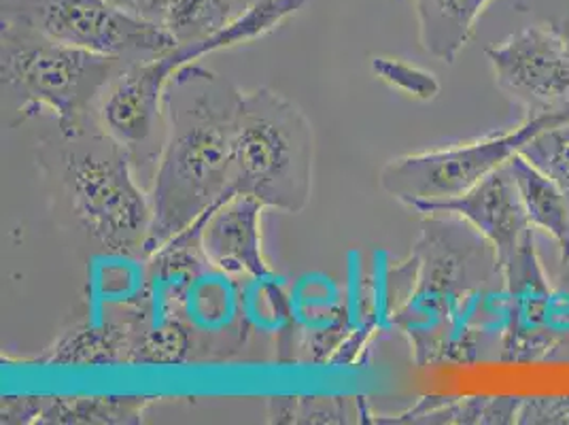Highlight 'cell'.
<instances>
[{"instance_id":"obj_1","label":"cell","mask_w":569,"mask_h":425,"mask_svg":"<svg viewBox=\"0 0 569 425\" xmlns=\"http://www.w3.org/2000/svg\"><path fill=\"white\" fill-rule=\"evenodd\" d=\"M242 92L219 72L186 65L164 90V137L151 181L144 256L183 237L228 191Z\"/></svg>"},{"instance_id":"obj_2","label":"cell","mask_w":569,"mask_h":425,"mask_svg":"<svg viewBox=\"0 0 569 425\" xmlns=\"http://www.w3.org/2000/svg\"><path fill=\"white\" fill-rule=\"evenodd\" d=\"M307 2L256 0L209 37L177 43L162 56L126 65L98 102V128L130 151L139 170L156 166L164 137V90L172 72L207 53L258 41L300 13Z\"/></svg>"},{"instance_id":"obj_3","label":"cell","mask_w":569,"mask_h":425,"mask_svg":"<svg viewBox=\"0 0 569 425\" xmlns=\"http://www.w3.org/2000/svg\"><path fill=\"white\" fill-rule=\"evenodd\" d=\"M0 43L2 90L13 102L16 123L48 109L58 119L62 139L79 137L94 126L104 90L130 65L9 22H2Z\"/></svg>"},{"instance_id":"obj_4","label":"cell","mask_w":569,"mask_h":425,"mask_svg":"<svg viewBox=\"0 0 569 425\" xmlns=\"http://www.w3.org/2000/svg\"><path fill=\"white\" fill-rule=\"evenodd\" d=\"M312 126L296 102L270 88L242 92L226 198L240 194L266 209L302 212L312 194Z\"/></svg>"},{"instance_id":"obj_5","label":"cell","mask_w":569,"mask_h":425,"mask_svg":"<svg viewBox=\"0 0 569 425\" xmlns=\"http://www.w3.org/2000/svg\"><path fill=\"white\" fill-rule=\"evenodd\" d=\"M130 151L94 123L64 139L62 184L72 212L96 243L119 256L144 254L153 221L151 196Z\"/></svg>"},{"instance_id":"obj_6","label":"cell","mask_w":569,"mask_h":425,"mask_svg":"<svg viewBox=\"0 0 569 425\" xmlns=\"http://www.w3.org/2000/svg\"><path fill=\"white\" fill-rule=\"evenodd\" d=\"M563 121L569 113L533 116L499 135L389 160L380 170V188L406 207L451 200L506 165L540 130Z\"/></svg>"},{"instance_id":"obj_7","label":"cell","mask_w":569,"mask_h":425,"mask_svg":"<svg viewBox=\"0 0 569 425\" xmlns=\"http://www.w3.org/2000/svg\"><path fill=\"white\" fill-rule=\"evenodd\" d=\"M408 209L423 215H449L470 224L493 247L508 296L550 289L533 247V226L522 209L508 162L457 198L417 202Z\"/></svg>"},{"instance_id":"obj_8","label":"cell","mask_w":569,"mask_h":425,"mask_svg":"<svg viewBox=\"0 0 569 425\" xmlns=\"http://www.w3.org/2000/svg\"><path fill=\"white\" fill-rule=\"evenodd\" d=\"M2 22L126 62L151 60L177 46L167 30L134 20L107 0H2Z\"/></svg>"},{"instance_id":"obj_9","label":"cell","mask_w":569,"mask_h":425,"mask_svg":"<svg viewBox=\"0 0 569 425\" xmlns=\"http://www.w3.org/2000/svg\"><path fill=\"white\" fill-rule=\"evenodd\" d=\"M419 243L415 245V287L412 300L403 308L402 319L423 328L429 319L433 324L447 322L452 330L470 334L475 330H457L452 317L459 313L463 300L476 296V268H485L487 249H493L485 238L476 233L470 224H455L438 219V215H427Z\"/></svg>"},{"instance_id":"obj_10","label":"cell","mask_w":569,"mask_h":425,"mask_svg":"<svg viewBox=\"0 0 569 425\" xmlns=\"http://www.w3.org/2000/svg\"><path fill=\"white\" fill-rule=\"evenodd\" d=\"M485 56L499 90L529 111L527 118L569 113V46L559 28L525 26Z\"/></svg>"},{"instance_id":"obj_11","label":"cell","mask_w":569,"mask_h":425,"mask_svg":"<svg viewBox=\"0 0 569 425\" xmlns=\"http://www.w3.org/2000/svg\"><path fill=\"white\" fill-rule=\"evenodd\" d=\"M263 205L251 196H232L207 212L183 240H198L204 260L226 275L268 279L272 270L261 249ZM177 240V238H174Z\"/></svg>"},{"instance_id":"obj_12","label":"cell","mask_w":569,"mask_h":425,"mask_svg":"<svg viewBox=\"0 0 569 425\" xmlns=\"http://www.w3.org/2000/svg\"><path fill=\"white\" fill-rule=\"evenodd\" d=\"M156 398L144 396H9L0 422L7 425H134Z\"/></svg>"},{"instance_id":"obj_13","label":"cell","mask_w":569,"mask_h":425,"mask_svg":"<svg viewBox=\"0 0 569 425\" xmlns=\"http://www.w3.org/2000/svg\"><path fill=\"white\" fill-rule=\"evenodd\" d=\"M126 16L167 30L177 43L209 37L234 18L232 0H107Z\"/></svg>"},{"instance_id":"obj_14","label":"cell","mask_w":569,"mask_h":425,"mask_svg":"<svg viewBox=\"0 0 569 425\" xmlns=\"http://www.w3.org/2000/svg\"><path fill=\"white\" fill-rule=\"evenodd\" d=\"M137 319L109 322L102 326L79 324L64 332L46 354L34 357L41 364L60 366H104L134 364Z\"/></svg>"},{"instance_id":"obj_15","label":"cell","mask_w":569,"mask_h":425,"mask_svg":"<svg viewBox=\"0 0 569 425\" xmlns=\"http://www.w3.org/2000/svg\"><path fill=\"white\" fill-rule=\"evenodd\" d=\"M491 0H415L419 41L429 56L452 65Z\"/></svg>"},{"instance_id":"obj_16","label":"cell","mask_w":569,"mask_h":425,"mask_svg":"<svg viewBox=\"0 0 569 425\" xmlns=\"http://www.w3.org/2000/svg\"><path fill=\"white\" fill-rule=\"evenodd\" d=\"M529 224L542 230L559 247V260H569V198L545 172L529 165L521 154L508 160Z\"/></svg>"},{"instance_id":"obj_17","label":"cell","mask_w":569,"mask_h":425,"mask_svg":"<svg viewBox=\"0 0 569 425\" xmlns=\"http://www.w3.org/2000/svg\"><path fill=\"white\" fill-rule=\"evenodd\" d=\"M522 401L521 396H427L415 408L393 417H379L377 424H517Z\"/></svg>"},{"instance_id":"obj_18","label":"cell","mask_w":569,"mask_h":425,"mask_svg":"<svg viewBox=\"0 0 569 425\" xmlns=\"http://www.w3.org/2000/svg\"><path fill=\"white\" fill-rule=\"evenodd\" d=\"M522 158L550 181H555L569 198V121L548 126L521 147Z\"/></svg>"},{"instance_id":"obj_19","label":"cell","mask_w":569,"mask_h":425,"mask_svg":"<svg viewBox=\"0 0 569 425\" xmlns=\"http://www.w3.org/2000/svg\"><path fill=\"white\" fill-rule=\"evenodd\" d=\"M190 349V334L179 319H167L160 326L144 328L137 319L134 364H181Z\"/></svg>"},{"instance_id":"obj_20","label":"cell","mask_w":569,"mask_h":425,"mask_svg":"<svg viewBox=\"0 0 569 425\" xmlns=\"http://www.w3.org/2000/svg\"><path fill=\"white\" fill-rule=\"evenodd\" d=\"M372 72L382 83H387L391 90H398L402 95L417 98V100H433L440 95V81L431 71H426L417 65H410L398 58H372Z\"/></svg>"},{"instance_id":"obj_21","label":"cell","mask_w":569,"mask_h":425,"mask_svg":"<svg viewBox=\"0 0 569 425\" xmlns=\"http://www.w3.org/2000/svg\"><path fill=\"white\" fill-rule=\"evenodd\" d=\"M270 422L277 424H340L347 422V408L338 401H315V398H272Z\"/></svg>"},{"instance_id":"obj_22","label":"cell","mask_w":569,"mask_h":425,"mask_svg":"<svg viewBox=\"0 0 569 425\" xmlns=\"http://www.w3.org/2000/svg\"><path fill=\"white\" fill-rule=\"evenodd\" d=\"M517 424L569 425V394L525 398Z\"/></svg>"},{"instance_id":"obj_23","label":"cell","mask_w":569,"mask_h":425,"mask_svg":"<svg viewBox=\"0 0 569 425\" xmlns=\"http://www.w3.org/2000/svg\"><path fill=\"white\" fill-rule=\"evenodd\" d=\"M561 277H559V284H561V289L563 291H569V260L566 264H561Z\"/></svg>"}]
</instances>
